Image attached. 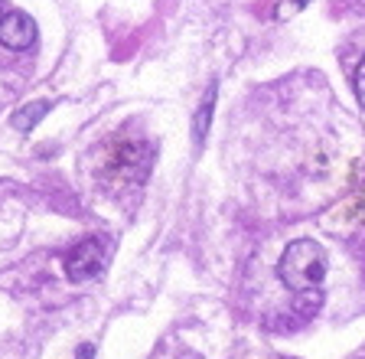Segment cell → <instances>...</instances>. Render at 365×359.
Listing matches in <instances>:
<instances>
[{
  "instance_id": "6da1fadb",
  "label": "cell",
  "mask_w": 365,
  "mask_h": 359,
  "mask_svg": "<svg viewBox=\"0 0 365 359\" xmlns=\"http://www.w3.org/2000/svg\"><path fill=\"white\" fill-rule=\"evenodd\" d=\"M327 275V255L313 238H297L284 248L277 261V278L287 284L294 294H317L319 281Z\"/></svg>"
},
{
  "instance_id": "7a4b0ae2",
  "label": "cell",
  "mask_w": 365,
  "mask_h": 359,
  "mask_svg": "<svg viewBox=\"0 0 365 359\" xmlns=\"http://www.w3.org/2000/svg\"><path fill=\"white\" fill-rule=\"evenodd\" d=\"M150 163H153V151L150 144L137 138H111L105 144V173L114 176V180H144L150 173Z\"/></svg>"
},
{
  "instance_id": "3957f363",
  "label": "cell",
  "mask_w": 365,
  "mask_h": 359,
  "mask_svg": "<svg viewBox=\"0 0 365 359\" xmlns=\"http://www.w3.org/2000/svg\"><path fill=\"white\" fill-rule=\"evenodd\" d=\"M62 268H66L68 281H91V278H98L105 271V245L98 238H85V242H78L66 255Z\"/></svg>"
},
{
  "instance_id": "277c9868",
  "label": "cell",
  "mask_w": 365,
  "mask_h": 359,
  "mask_svg": "<svg viewBox=\"0 0 365 359\" xmlns=\"http://www.w3.org/2000/svg\"><path fill=\"white\" fill-rule=\"evenodd\" d=\"M0 43L14 53H23V49H30L36 43V24H33L26 14L14 10V14L0 16Z\"/></svg>"
},
{
  "instance_id": "5b68a950",
  "label": "cell",
  "mask_w": 365,
  "mask_h": 359,
  "mask_svg": "<svg viewBox=\"0 0 365 359\" xmlns=\"http://www.w3.org/2000/svg\"><path fill=\"white\" fill-rule=\"evenodd\" d=\"M49 108H53V101H46V98L43 101H30V105L20 108V111L14 115V128L16 131H33L46 115H49Z\"/></svg>"
},
{
  "instance_id": "8992f818",
  "label": "cell",
  "mask_w": 365,
  "mask_h": 359,
  "mask_svg": "<svg viewBox=\"0 0 365 359\" xmlns=\"http://www.w3.org/2000/svg\"><path fill=\"white\" fill-rule=\"evenodd\" d=\"M359 219H365V206H362V196H349L346 199V203H339V209H333V213H329V226H333V222H339V226H349V222H359Z\"/></svg>"
},
{
  "instance_id": "52a82bcc",
  "label": "cell",
  "mask_w": 365,
  "mask_h": 359,
  "mask_svg": "<svg viewBox=\"0 0 365 359\" xmlns=\"http://www.w3.org/2000/svg\"><path fill=\"white\" fill-rule=\"evenodd\" d=\"M212 105H215V85L209 89V95H205V101H202V108H199V115H196V144L205 138V128H209V118H212Z\"/></svg>"
},
{
  "instance_id": "ba28073f",
  "label": "cell",
  "mask_w": 365,
  "mask_h": 359,
  "mask_svg": "<svg viewBox=\"0 0 365 359\" xmlns=\"http://www.w3.org/2000/svg\"><path fill=\"white\" fill-rule=\"evenodd\" d=\"M356 95H359V105L365 108V59H362V66H359V72H356Z\"/></svg>"
},
{
  "instance_id": "9c48e42d",
  "label": "cell",
  "mask_w": 365,
  "mask_h": 359,
  "mask_svg": "<svg viewBox=\"0 0 365 359\" xmlns=\"http://www.w3.org/2000/svg\"><path fill=\"white\" fill-rule=\"evenodd\" d=\"M91 356H95V346H91V343L78 346V359H91Z\"/></svg>"
},
{
  "instance_id": "30bf717a",
  "label": "cell",
  "mask_w": 365,
  "mask_h": 359,
  "mask_svg": "<svg viewBox=\"0 0 365 359\" xmlns=\"http://www.w3.org/2000/svg\"><path fill=\"white\" fill-rule=\"evenodd\" d=\"M307 4H310V0H294V4H290L287 10H300V7H307ZM287 10H281V14H277V16H284V14H287Z\"/></svg>"
}]
</instances>
